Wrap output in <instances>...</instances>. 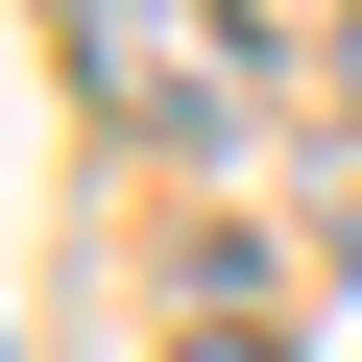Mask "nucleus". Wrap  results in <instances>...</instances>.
I'll return each mask as SVG.
<instances>
[{"label":"nucleus","mask_w":362,"mask_h":362,"mask_svg":"<svg viewBox=\"0 0 362 362\" xmlns=\"http://www.w3.org/2000/svg\"><path fill=\"white\" fill-rule=\"evenodd\" d=\"M49 73H73L121 145H242L266 25H242V0H49Z\"/></svg>","instance_id":"obj_1"},{"label":"nucleus","mask_w":362,"mask_h":362,"mask_svg":"<svg viewBox=\"0 0 362 362\" xmlns=\"http://www.w3.org/2000/svg\"><path fill=\"white\" fill-rule=\"evenodd\" d=\"M169 362H290V338H242V314H218V338H169Z\"/></svg>","instance_id":"obj_2"},{"label":"nucleus","mask_w":362,"mask_h":362,"mask_svg":"<svg viewBox=\"0 0 362 362\" xmlns=\"http://www.w3.org/2000/svg\"><path fill=\"white\" fill-rule=\"evenodd\" d=\"M338 97H362V25H338Z\"/></svg>","instance_id":"obj_3"}]
</instances>
